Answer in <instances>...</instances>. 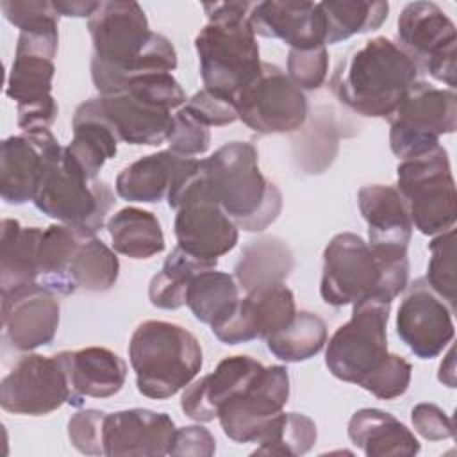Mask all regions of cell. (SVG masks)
I'll return each instance as SVG.
<instances>
[{
	"instance_id": "52a82bcc",
	"label": "cell",
	"mask_w": 457,
	"mask_h": 457,
	"mask_svg": "<svg viewBox=\"0 0 457 457\" xmlns=\"http://www.w3.org/2000/svg\"><path fill=\"white\" fill-rule=\"evenodd\" d=\"M95 100L120 141L157 146L168 139L171 111L187 98L171 73H146L130 79L118 93L98 95Z\"/></svg>"
},
{
	"instance_id": "681fc988",
	"label": "cell",
	"mask_w": 457,
	"mask_h": 457,
	"mask_svg": "<svg viewBox=\"0 0 457 457\" xmlns=\"http://www.w3.org/2000/svg\"><path fill=\"white\" fill-rule=\"evenodd\" d=\"M52 4L61 16H73V18H89L98 7V2H82V0H57Z\"/></svg>"
},
{
	"instance_id": "b9f144b4",
	"label": "cell",
	"mask_w": 457,
	"mask_h": 457,
	"mask_svg": "<svg viewBox=\"0 0 457 457\" xmlns=\"http://www.w3.org/2000/svg\"><path fill=\"white\" fill-rule=\"evenodd\" d=\"M328 71L327 46L309 50H289L287 54V77L300 89H318Z\"/></svg>"
},
{
	"instance_id": "5bb4252c",
	"label": "cell",
	"mask_w": 457,
	"mask_h": 457,
	"mask_svg": "<svg viewBox=\"0 0 457 457\" xmlns=\"http://www.w3.org/2000/svg\"><path fill=\"white\" fill-rule=\"evenodd\" d=\"M71 402L73 393L57 353H25L0 382V405L12 414L43 416Z\"/></svg>"
},
{
	"instance_id": "e575fe53",
	"label": "cell",
	"mask_w": 457,
	"mask_h": 457,
	"mask_svg": "<svg viewBox=\"0 0 457 457\" xmlns=\"http://www.w3.org/2000/svg\"><path fill=\"white\" fill-rule=\"evenodd\" d=\"M327 21L325 45L345 41L355 34L377 30L389 12L387 2L328 0L320 2Z\"/></svg>"
},
{
	"instance_id": "3957f363",
	"label": "cell",
	"mask_w": 457,
	"mask_h": 457,
	"mask_svg": "<svg viewBox=\"0 0 457 457\" xmlns=\"http://www.w3.org/2000/svg\"><path fill=\"white\" fill-rule=\"evenodd\" d=\"M409 282L407 250H384L353 232L336 234L323 250L320 295L332 307L368 298L393 302Z\"/></svg>"
},
{
	"instance_id": "2e32d148",
	"label": "cell",
	"mask_w": 457,
	"mask_h": 457,
	"mask_svg": "<svg viewBox=\"0 0 457 457\" xmlns=\"http://www.w3.org/2000/svg\"><path fill=\"white\" fill-rule=\"evenodd\" d=\"M62 150L50 129L5 137L0 154L2 200L11 205L32 202L45 170Z\"/></svg>"
},
{
	"instance_id": "4dcf8cb0",
	"label": "cell",
	"mask_w": 457,
	"mask_h": 457,
	"mask_svg": "<svg viewBox=\"0 0 457 457\" xmlns=\"http://www.w3.org/2000/svg\"><path fill=\"white\" fill-rule=\"evenodd\" d=\"M86 230L77 227H70L64 223H54L43 228L41 241H39V255H37V268L39 278L45 287L54 291L55 295H71V286L68 278L70 264L73 255L82 241Z\"/></svg>"
},
{
	"instance_id": "6da1fadb",
	"label": "cell",
	"mask_w": 457,
	"mask_h": 457,
	"mask_svg": "<svg viewBox=\"0 0 457 457\" xmlns=\"http://www.w3.org/2000/svg\"><path fill=\"white\" fill-rule=\"evenodd\" d=\"M87 30L93 41L91 79L100 95L118 93L134 77L177 68L171 41L150 30L137 2H98L87 18Z\"/></svg>"
},
{
	"instance_id": "8992f818",
	"label": "cell",
	"mask_w": 457,
	"mask_h": 457,
	"mask_svg": "<svg viewBox=\"0 0 457 457\" xmlns=\"http://www.w3.org/2000/svg\"><path fill=\"white\" fill-rule=\"evenodd\" d=\"M129 359L137 391L154 400L171 398L189 386L204 362L198 339L187 328L162 320H146L136 327Z\"/></svg>"
},
{
	"instance_id": "7402d4cb",
	"label": "cell",
	"mask_w": 457,
	"mask_h": 457,
	"mask_svg": "<svg viewBox=\"0 0 457 457\" xmlns=\"http://www.w3.org/2000/svg\"><path fill=\"white\" fill-rule=\"evenodd\" d=\"M264 364L248 355H230L218 362L212 373L204 375L196 382L184 387L180 409L198 423L212 421L218 407L243 391L261 371Z\"/></svg>"
},
{
	"instance_id": "c3c4849f",
	"label": "cell",
	"mask_w": 457,
	"mask_h": 457,
	"mask_svg": "<svg viewBox=\"0 0 457 457\" xmlns=\"http://www.w3.org/2000/svg\"><path fill=\"white\" fill-rule=\"evenodd\" d=\"M59 107L54 96H48L45 100L18 105V116L16 123L23 132H34V130H45L50 129V125L57 120Z\"/></svg>"
},
{
	"instance_id": "7c38bea8",
	"label": "cell",
	"mask_w": 457,
	"mask_h": 457,
	"mask_svg": "<svg viewBox=\"0 0 457 457\" xmlns=\"http://www.w3.org/2000/svg\"><path fill=\"white\" fill-rule=\"evenodd\" d=\"M239 120L259 134H289L307 120V98L287 73L271 62L234 95Z\"/></svg>"
},
{
	"instance_id": "60d3db41",
	"label": "cell",
	"mask_w": 457,
	"mask_h": 457,
	"mask_svg": "<svg viewBox=\"0 0 457 457\" xmlns=\"http://www.w3.org/2000/svg\"><path fill=\"white\" fill-rule=\"evenodd\" d=\"M166 143L170 145V150L179 155H200L205 154L211 145V132L209 127L195 120L184 107H180L177 112H173Z\"/></svg>"
},
{
	"instance_id": "836d02e7",
	"label": "cell",
	"mask_w": 457,
	"mask_h": 457,
	"mask_svg": "<svg viewBox=\"0 0 457 457\" xmlns=\"http://www.w3.org/2000/svg\"><path fill=\"white\" fill-rule=\"evenodd\" d=\"M216 261H202L179 245L166 257L162 270L155 273L148 286V300L154 307L175 311L186 305V293L191 278L204 271L216 268Z\"/></svg>"
},
{
	"instance_id": "30bf717a",
	"label": "cell",
	"mask_w": 457,
	"mask_h": 457,
	"mask_svg": "<svg viewBox=\"0 0 457 457\" xmlns=\"http://www.w3.org/2000/svg\"><path fill=\"white\" fill-rule=\"evenodd\" d=\"M32 202L59 223L96 234L114 205V195L104 180H89L62 150L45 170Z\"/></svg>"
},
{
	"instance_id": "7bdbcfd3",
	"label": "cell",
	"mask_w": 457,
	"mask_h": 457,
	"mask_svg": "<svg viewBox=\"0 0 457 457\" xmlns=\"http://www.w3.org/2000/svg\"><path fill=\"white\" fill-rule=\"evenodd\" d=\"M412 366L400 355L389 353L386 362L362 384V389L380 400L402 396L411 384Z\"/></svg>"
},
{
	"instance_id": "1f68e13d",
	"label": "cell",
	"mask_w": 457,
	"mask_h": 457,
	"mask_svg": "<svg viewBox=\"0 0 457 457\" xmlns=\"http://www.w3.org/2000/svg\"><path fill=\"white\" fill-rule=\"evenodd\" d=\"M237 302L239 286L236 278L216 268L196 273L186 293V305L191 309L193 316L209 327L227 320Z\"/></svg>"
},
{
	"instance_id": "f1b7e54d",
	"label": "cell",
	"mask_w": 457,
	"mask_h": 457,
	"mask_svg": "<svg viewBox=\"0 0 457 457\" xmlns=\"http://www.w3.org/2000/svg\"><path fill=\"white\" fill-rule=\"evenodd\" d=\"M293 264V252L286 241L278 237H261L250 241L241 250L234 271L237 286L248 293L261 286L284 282Z\"/></svg>"
},
{
	"instance_id": "9a60e30c",
	"label": "cell",
	"mask_w": 457,
	"mask_h": 457,
	"mask_svg": "<svg viewBox=\"0 0 457 457\" xmlns=\"http://www.w3.org/2000/svg\"><path fill=\"white\" fill-rule=\"evenodd\" d=\"M289 400L286 366L271 364L239 393L218 407L223 434L236 443H255Z\"/></svg>"
},
{
	"instance_id": "ba28073f",
	"label": "cell",
	"mask_w": 457,
	"mask_h": 457,
	"mask_svg": "<svg viewBox=\"0 0 457 457\" xmlns=\"http://www.w3.org/2000/svg\"><path fill=\"white\" fill-rule=\"evenodd\" d=\"M396 189L402 195L412 227L425 236L453 228L457 216L455 180L446 148L403 159L396 166Z\"/></svg>"
},
{
	"instance_id": "484cf974",
	"label": "cell",
	"mask_w": 457,
	"mask_h": 457,
	"mask_svg": "<svg viewBox=\"0 0 457 457\" xmlns=\"http://www.w3.org/2000/svg\"><path fill=\"white\" fill-rule=\"evenodd\" d=\"M348 437L368 457H412L420 452V441L393 414L366 407L352 414Z\"/></svg>"
},
{
	"instance_id": "f35d334b",
	"label": "cell",
	"mask_w": 457,
	"mask_h": 457,
	"mask_svg": "<svg viewBox=\"0 0 457 457\" xmlns=\"http://www.w3.org/2000/svg\"><path fill=\"white\" fill-rule=\"evenodd\" d=\"M430 261L427 266V284L455 312V228L437 234L430 243Z\"/></svg>"
},
{
	"instance_id": "9c48e42d",
	"label": "cell",
	"mask_w": 457,
	"mask_h": 457,
	"mask_svg": "<svg viewBox=\"0 0 457 457\" xmlns=\"http://www.w3.org/2000/svg\"><path fill=\"white\" fill-rule=\"evenodd\" d=\"M389 311L391 302L384 298H368L353 305L352 318L327 343L325 364L336 378L362 387L386 362Z\"/></svg>"
},
{
	"instance_id": "8fae6325",
	"label": "cell",
	"mask_w": 457,
	"mask_h": 457,
	"mask_svg": "<svg viewBox=\"0 0 457 457\" xmlns=\"http://www.w3.org/2000/svg\"><path fill=\"white\" fill-rule=\"evenodd\" d=\"M391 152L403 159L439 146V137L457 129V95L416 80L387 118Z\"/></svg>"
},
{
	"instance_id": "ab89813d",
	"label": "cell",
	"mask_w": 457,
	"mask_h": 457,
	"mask_svg": "<svg viewBox=\"0 0 457 457\" xmlns=\"http://www.w3.org/2000/svg\"><path fill=\"white\" fill-rule=\"evenodd\" d=\"M184 109L205 127H223L239 120L234 96L207 87L195 93L186 102Z\"/></svg>"
},
{
	"instance_id": "603a6c76",
	"label": "cell",
	"mask_w": 457,
	"mask_h": 457,
	"mask_svg": "<svg viewBox=\"0 0 457 457\" xmlns=\"http://www.w3.org/2000/svg\"><path fill=\"white\" fill-rule=\"evenodd\" d=\"M57 357L73 393V407L82 405L86 396H114L125 384L127 362L109 348L87 346L82 350H62Z\"/></svg>"
},
{
	"instance_id": "ffe728a7",
	"label": "cell",
	"mask_w": 457,
	"mask_h": 457,
	"mask_svg": "<svg viewBox=\"0 0 457 457\" xmlns=\"http://www.w3.org/2000/svg\"><path fill=\"white\" fill-rule=\"evenodd\" d=\"M175 430V423L166 412L141 407L105 412L102 425L104 455H168Z\"/></svg>"
},
{
	"instance_id": "d6a6232c",
	"label": "cell",
	"mask_w": 457,
	"mask_h": 457,
	"mask_svg": "<svg viewBox=\"0 0 457 457\" xmlns=\"http://www.w3.org/2000/svg\"><path fill=\"white\" fill-rule=\"evenodd\" d=\"M118 275L120 261L116 253L95 234H86L70 264L68 278L71 291H109L116 284Z\"/></svg>"
},
{
	"instance_id": "ac0fdd59",
	"label": "cell",
	"mask_w": 457,
	"mask_h": 457,
	"mask_svg": "<svg viewBox=\"0 0 457 457\" xmlns=\"http://www.w3.org/2000/svg\"><path fill=\"white\" fill-rule=\"evenodd\" d=\"M59 314L55 293L41 282L2 293L4 336L20 352L50 345L59 328Z\"/></svg>"
},
{
	"instance_id": "f6af8a7d",
	"label": "cell",
	"mask_w": 457,
	"mask_h": 457,
	"mask_svg": "<svg viewBox=\"0 0 457 457\" xmlns=\"http://www.w3.org/2000/svg\"><path fill=\"white\" fill-rule=\"evenodd\" d=\"M104 411L86 409L73 414L68 421V437L71 445L86 455H104L102 445V425Z\"/></svg>"
},
{
	"instance_id": "7a4b0ae2",
	"label": "cell",
	"mask_w": 457,
	"mask_h": 457,
	"mask_svg": "<svg viewBox=\"0 0 457 457\" xmlns=\"http://www.w3.org/2000/svg\"><path fill=\"white\" fill-rule=\"evenodd\" d=\"M414 61L389 37L377 36L352 48L328 80L336 98L366 118H389L418 80Z\"/></svg>"
},
{
	"instance_id": "44dd1931",
	"label": "cell",
	"mask_w": 457,
	"mask_h": 457,
	"mask_svg": "<svg viewBox=\"0 0 457 457\" xmlns=\"http://www.w3.org/2000/svg\"><path fill=\"white\" fill-rule=\"evenodd\" d=\"M248 20L255 36L282 39L291 50L325 46L327 21L320 2H257Z\"/></svg>"
},
{
	"instance_id": "74e56055",
	"label": "cell",
	"mask_w": 457,
	"mask_h": 457,
	"mask_svg": "<svg viewBox=\"0 0 457 457\" xmlns=\"http://www.w3.org/2000/svg\"><path fill=\"white\" fill-rule=\"evenodd\" d=\"M245 302L252 314L257 337L262 339L287 327L296 314L295 295L284 282L255 287L246 293Z\"/></svg>"
},
{
	"instance_id": "7dc6e473",
	"label": "cell",
	"mask_w": 457,
	"mask_h": 457,
	"mask_svg": "<svg viewBox=\"0 0 457 457\" xmlns=\"http://www.w3.org/2000/svg\"><path fill=\"white\" fill-rule=\"evenodd\" d=\"M214 452H216L214 436L200 425H187V427H180L175 430V437H173L168 455L211 457Z\"/></svg>"
},
{
	"instance_id": "4fadbf2b",
	"label": "cell",
	"mask_w": 457,
	"mask_h": 457,
	"mask_svg": "<svg viewBox=\"0 0 457 457\" xmlns=\"http://www.w3.org/2000/svg\"><path fill=\"white\" fill-rule=\"evenodd\" d=\"M398 39L402 50L418 70L455 87L457 32L448 14L434 2H411L398 16Z\"/></svg>"
},
{
	"instance_id": "4316f807",
	"label": "cell",
	"mask_w": 457,
	"mask_h": 457,
	"mask_svg": "<svg viewBox=\"0 0 457 457\" xmlns=\"http://www.w3.org/2000/svg\"><path fill=\"white\" fill-rule=\"evenodd\" d=\"M191 157L171 150L145 155L125 166L114 182L116 193L127 202L155 204L168 196V191Z\"/></svg>"
},
{
	"instance_id": "bcb514c9",
	"label": "cell",
	"mask_w": 457,
	"mask_h": 457,
	"mask_svg": "<svg viewBox=\"0 0 457 457\" xmlns=\"http://www.w3.org/2000/svg\"><path fill=\"white\" fill-rule=\"evenodd\" d=\"M411 420L416 432L428 441L453 437L452 418L436 403H418L411 411Z\"/></svg>"
},
{
	"instance_id": "e0dca14e",
	"label": "cell",
	"mask_w": 457,
	"mask_h": 457,
	"mask_svg": "<svg viewBox=\"0 0 457 457\" xmlns=\"http://www.w3.org/2000/svg\"><path fill=\"white\" fill-rule=\"evenodd\" d=\"M405 289L396 312V334L416 357L434 359L453 339V312L425 278H416Z\"/></svg>"
},
{
	"instance_id": "277c9868",
	"label": "cell",
	"mask_w": 457,
	"mask_h": 457,
	"mask_svg": "<svg viewBox=\"0 0 457 457\" xmlns=\"http://www.w3.org/2000/svg\"><path fill=\"white\" fill-rule=\"evenodd\" d=\"M211 198L246 232H261L282 211V193L259 170L257 148L230 141L202 159Z\"/></svg>"
},
{
	"instance_id": "d4e9b609",
	"label": "cell",
	"mask_w": 457,
	"mask_h": 457,
	"mask_svg": "<svg viewBox=\"0 0 457 457\" xmlns=\"http://www.w3.org/2000/svg\"><path fill=\"white\" fill-rule=\"evenodd\" d=\"M71 127L73 137L64 146V154L89 180H96L105 161L116 155L120 139L100 114L95 98L75 109Z\"/></svg>"
},
{
	"instance_id": "d6986e66",
	"label": "cell",
	"mask_w": 457,
	"mask_h": 457,
	"mask_svg": "<svg viewBox=\"0 0 457 457\" xmlns=\"http://www.w3.org/2000/svg\"><path fill=\"white\" fill-rule=\"evenodd\" d=\"M57 25L20 32L5 86V95L16 105H27L52 96V80L55 75L54 57L59 45Z\"/></svg>"
},
{
	"instance_id": "cb8c5ba5",
	"label": "cell",
	"mask_w": 457,
	"mask_h": 457,
	"mask_svg": "<svg viewBox=\"0 0 457 457\" xmlns=\"http://www.w3.org/2000/svg\"><path fill=\"white\" fill-rule=\"evenodd\" d=\"M359 211L368 223V239L375 248L407 250L412 221L407 205L393 186L370 184L357 191Z\"/></svg>"
},
{
	"instance_id": "83f0119b",
	"label": "cell",
	"mask_w": 457,
	"mask_h": 457,
	"mask_svg": "<svg viewBox=\"0 0 457 457\" xmlns=\"http://www.w3.org/2000/svg\"><path fill=\"white\" fill-rule=\"evenodd\" d=\"M43 228L21 227L18 220L4 218L0 225V291H11L39 278L37 255Z\"/></svg>"
},
{
	"instance_id": "ee69618b",
	"label": "cell",
	"mask_w": 457,
	"mask_h": 457,
	"mask_svg": "<svg viewBox=\"0 0 457 457\" xmlns=\"http://www.w3.org/2000/svg\"><path fill=\"white\" fill-rule=\"evenodd\" d=\"M0 9L4 16L20 29L23 30H36L43 29L46 25L59 23L61 14L55 11L52 2L46 0H27V2H18V0H4L0 2Z\"/></svg>"
},
{
	"instance_id": "f546056e",
	"label": "cell",
	"mask_w": 457,
	"mask_h": 457,
	"mask_svg": "<svg viewBox=\"0 0 457 457\" xmlns=\"http://www.w3.org/2000/svg\"><path fill=\"white\" fill-rule=\"evenodd\" d=\"M112 248L130 259H150L164 250V234L157 216L139 207H123L107 221Z\"/></svg>"
},
{
	"instance_id": "5b68a950",
	"label": "cell",
	"mask_w": 457,
	"mask_h": 457,
	"mask_svg": "<svg viewBox=\"0 0 457 457\" xmlns=\"http://www.w3.org/2000/svg\"><path fill=\"white\" fill-rule=\"evenodd\" d=\"M252 2L205 4L207 23L195 37L204 86L236 95L261 68L259 45L250 25Z\"/></svg>"
},
{
	"instance_id": "8d00e7d4",
	"label": "cell",
	"mask_w": 457,
	"mask_h": 457,
	"mask_svg": "<svg viewBox=\"0 0 457 457\" xmlns=\"http://www.w3.org/2000/svg\"><path fill=\"white\" fill-rule=\"evenodd\" d=\"M318 437L316 423L300 412H280L255 441L259 446L252 455L298 457L307 453Z\"/></svg>"
},
{
	"instance_id": "d590c367",
	"label": "cell",
	"mask_w": 457,
	"mask_h": 457,
	"mask_svg": "<svg viewBox=\"0 0 457 457\" xmlns=\"http://www.w3.org/2000/svg\"><path fill=\"white\" fill-rule=\"evenodd\" d=\"M327 345L325 321L309 311H296L287 327L266 337L268 350L280 361L300 362L314 357Z\"/></svg>"
}]
</instances>
